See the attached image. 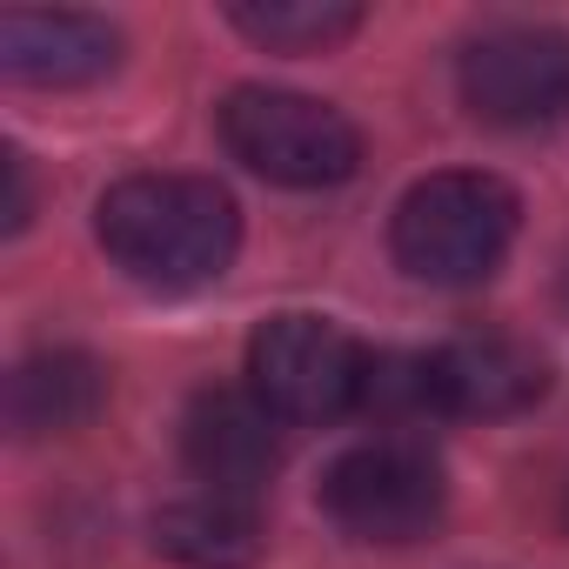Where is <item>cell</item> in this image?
I'll list each match as a JSON object with an SVG mask.
<instances>
[{
    "mask_svg": "<svg viewBox=\"0 0 569 569\" xmlns=\"http://www.w3.org/2000/svg\"><path fill=\"white\" fill-rule=\"evenodd\" d=\"M94 241L154 296L221 281L241 254V208L214 174H128L94 201Z\"/></svg>",
    "mask_w": 569,
    "mask_h": 569,
    "instance_id": "cell-1",
    "label": "cell"
},
{
    "mask_svg": "<svg viewBox=\"0 0 569 569\" xmlns=\"http://www.w3.org/2000/svg\"><path fill=\"white\" fill-rule=\"evenodd\" d=\"M516 228H522V201L502 174L442 168L396 201L389 248H396V268L429 281V289H476L516 248Z\"/></svg>",
    "mask_w": 569,
    "mask_h": 569,
    "instance_id": "cell-2",
    "label": "cell"
},
{
    "mask_svg": "<svg viewBox=\"0 0 569 569\" xmlns=\"http://www.w3.org/2000/svg\"><path fill=\"white\" fill-rule=\"evenodd\" d=\"M221 148L274 188H342L362 168V134L342 108L296 88H228L214 108Z\"/></svg>",
    "mask_w": 569,
    "mask_h": 569,
    "instance_id": "cell-3",
    "label": "cell"
},
{
    "mask_svg": "<svg viewBox=\"0 0 569 569\" xmlns=\"http://www.w3.org/2000/svg\"><path fill=\"white\" fill-rule=\"evenodd\" d=\"M322 509L349 542H376V549H402L442 529L449 509V476L436 462L429 442L416 436H376L342 449L322 469Z\"/></svg>",
    "mask_w": 569,
    "mask_h": 569,
    "instance_id": "cell-4",
    "label": "cell"
},
{
    "mask_svg": "<svg viewBox=\"0 0 569 569\" xmlns=\"http://www.w3.org/2000/svg\"><path fill=\"white\" fill-rule=\"evenodd\" d=\"M376 356L329 316H268L248 336V389L281 422H336L362 409Z\"/></svg>",
    "mask_w": 569,
    "mask_h": 569,
    "instance_id": "cell-5",
    "label": "cell"
},
{
    "mask_svg": "<svg viewBox=\"0 0 569 569\" xmlns=\"http://www.w3.org/2000/svg\"><path fill=\"white\" fill-rule=\"evenodd\" d=\"M456 88L489 128H549L569 114V34L549 21H496L456 54Z\"/></svg>",
    "mask_w": 569,
    "mask_h": 569,
    "instance_id": "cell-6",
    "label": "cell"
},
{
    "mask_svg": "<svg viewBox=\"0 0 569 569\" xmlns=\"http://www.w3.org/2000/svg\"><path fill=\"white\" fill-rule=\"evenodd\" d=\"M429 416H522L549 396V362L536 342L509 329H462L422 356Z\"/></svg>",
    "mask_w": 569,
    "mask_h": 569,
    "instance_id": "cell-7",
    "label": "cell"
},
{
    "mask_svg": "<svg viewBox=\"0 0 569 569\" xmlns=\"http://www.w3.org/2000/svg\"><path fill=\"white\" fill-rule=\"evenodd\" d=\"M181 456L214 496L254 502L281 462V416L254 389H201L181 416Z\"/></svg>",
    "mask_w": 569,
    "mask_h": 569,
    "instance_id": "cell-8",
    "label": "cell"
},
{
    "mask_svg": "<svg viewBox=\"0 0 569 569\" xmlns=\"http://www.w3.org/2000/svg\"><path fill=\"white\" fill-rule=\"evenodd\" d=\"M121 68V28L68 8L0 14V74L21 88H88Z\"/></svg>",
    "mask_w": 569,
    "mask_h": 569,
    "instance_id": "cell-9",
    "label": "cell"
},
{
    "mask_svg": "<svg viewBox=\"0 0 569 569\" xmlns=\"http://www.w3.org/2000/svg\"><path fill=\"white\" fill-rule=\"evenodd\" d=\"M108 369L88 349H34L8 376V429L14 436H74L101 416Z\"/></svg>",
    "mask_w": 569,
    "mask_h": 569,
    "instance_id": "cell-10",
    "label": "cell"
},
{
    "mask_svg": "<svg viewBox=\"0 0 569 569\" xmlns=\"http://www.w3.org/2000/svg\"><path fill=\"white\" fill-rule=\"evenodd\" d=\"M148 536H154V549H161L168 562H181V569H254V562H261V542H268L254 502L214 496V489L168 502V509L148 522Z\"/></svg>",
    "mask_w": 569,
    "mask_h": 569,
    "instance_id": "cell-11",
    "label": "cell"
},
{
    "mask_svg": "<svg viewBox=\"0 0 569 569\" xmlns=\"http://www.w3.org/2000/svg\"><path fill=\"white\" fill-rule=\"evenodd\" d=\"M228 28L268 54H329L362 28L356 0H234Z\"/></svg>",
    "mask_w": 569,
    "mask_h": 569,
    "instance_id": "cell-12",
    "label": "cell"
},
{
    "mask_svg": "<svg viewBox=\"0 0 569 569\" xmlns=\"http://www.w3.org/2000/svg\"><path fill=\"white\" fill-rule=\"evenodd\" d=\"M0 174H8V208H0L8 221H0V228H8V234H21V228L34 221V181H28V154H21V148H8V154H0Z\"/></svg>",
    "mask_w": 569,
    "mask_h": 569,
    "instance_id": "cell-13",
    "label": "cell"
},
{
    "mask_svg": "<svg viewBox=\"0 0 569 569\" xmlns=\"http://www.w3.org/2000/svg\"><path fill=\"white\" fill-rule=\"evenodd\" d=\"M562 309H569V268H562Z\"/></svg>",
    "mask_w": 569,
    "mask_h": 569,
    "instance_id": "cell-14",
    "label": "cell"
}]
</instances>
